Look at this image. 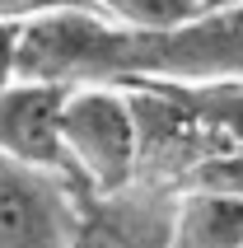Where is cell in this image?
<instances>
[{"label": "cell", "instance_id": "obj_8", "mask_svg": "<svg viewBox=\"0 0 243 248\" xmlns=\"http://www.w3.org/2000/svg\"><path fill=\"white\" fill-rule=\"evenodd\" d=\"M61 10H94V5L89 0H0V19H10V24H33V19H47Z\"/></svg>", "mask_w": 243, "mask_h": 248}, {"label": "cell", "instance_id": "obj_4", "mask_svg": "<svg viewBox=\"0 0 243 248\" xmlns=\"http://www.w3.org/2000/svg\"><path fill=\"white\" fill-rule=\"evenodd\" d=\"M173 197L178 192L140 187V183L112 197H89L75 248H168Z\"/></svg>", "mask_w": 243, "mask_h": 248}, {"label": "cell", "instance_id": "obj_2", "mask_svg": "<svg viewBox=\"0 0 243 248\" xmlns=\"http://www.w3.org/2000/svg\"><path fill=\"white\" fill-rule=\"evenodd\" d=\"M84 206L75 178L0 155V248H75Z\"/></svg>", "mask_w": 243, "mask_h": 248}, {"label": "cell", "instance_id": "obj_7", "mask_svg": "<svg viewBox=\"0 0 243 248\" xmlns=\"http://www.w3.org/2000/svg\"><path fill=\"white\" fill-rule=\"evenodd\" d=\"M178 187H215V192H234L243 197V145L239 150H225V155H211L192 169Z\"/></svg>", "mask_w": 243, "mask_h": 248}, {"label": "cell", "instance_id": "obj_3", "mask_svg": "<svg viewBox=\"0 0 243 248\" xmlns=\"http://www.w3.org/2000/svg\"><path fill=\"white\" fill-rule=\"evenodd\" d=\"M66 98L70 84H52V80L5 84L0 89V155L75 178V164L66 150Z\"/></svg>", "mask_w": 243, "mask_h": 248}, {"label": "cell", "instance_id": "obj_1", "mask_svg": "<svg viewBox=\"0 0 243 248\" xmlns=\"http://www.w3.org/2000/svg\"><path fill=\"white\" fill-rule=\"evenodd\" d=\"M66 150L89 197L140 183V112L126 84H75L66 98Z\"/></svg>", "mask_w": 243, "mask_h": 248}, {"label": "cell", "instance_id": "obj_5", "mask_svg": "<svg viewBox=\"0 0 243 248\" xmlns=\"http://www.w3.org/2000/svg\"><path fill=\"white\" fill-rule=\"evenodd\" d=\"M168 248H243V197L215 187H178Z\"/></svg>", "mask_w": 243, "mask_h": 248}, {"label": "cell", "instance_id": "obj_9", "mask_svg": "<svg viewBox=\"0 0 243 248\" xmlns=\"http://www.w3.org/2000/svg\"><path fill=\"white\" fill-rule=\"evenodd\" d=\"M19 56H24V24L0 19V89L19 80Z\"/></svg>", "mask_w": 243, "mask_h": 248}, {"label": "cell", "instance_id": "obj_6", "mask_svg": "<svg viewBox=\"0 0 243 248\" xmlns=\"http://www.w3.org/2000/svg\"><path fill=\"white\" fill-rule=\"evenodd\" d=\"M89 5L131 33H168V28H182L197 19L192 0H89Z\"/></svg>", "mask_w": 243, "mask_h": 248}, {"label": "cell", "instance_id": "obj_10", "mask_svg": "<svg viewBox=\"0 0 243 248\" xmlns=\"http://www.w3.org/2000/svg\"><path fill=\"white\" fill-rule=\"evenodd\" d=\"M197 5V19L201 14H225V10H243V0H192Z\"/></svg>", "mask_w": 243, "mask_h": 248}]
</instances>
